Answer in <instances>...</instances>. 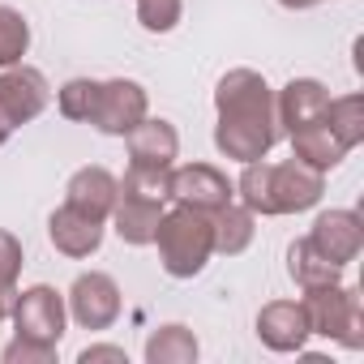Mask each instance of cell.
Listing matches in <instances>:
<instances>
[{
	"label": "cell",
	"mask_w": 364,
	"mask_h": 364,
	"mask_svg": "<svg viewBox=\"0 0 364 364\" xmlns=\"http://www.w3.org/2000/svg\"><path fill=\"white\" fill-rule=\"evenodd\" d=\"M313 249L321 257H330L334 266H347L360 257L364 249V219L355 210H321L313 219V232H309Z\"/></svg>",
	"instance_id": "obj_10"
},
{
	"label": "cell",
	"mask_w": 364,
	"mask_h": 364,
	"mask_svg": "<svg viewBox=\"0 0 364 364\" xmlns=\"http://www.w3.org/2000/svg\"><path fill=\"white\" fill-rule=\"evenodd\" d=\"M48 103H52V86H48L43 69L22 65V60L9 65V69H0V120H5L9 129L31 124Z\"/></svg>",
	"instance_id": "obj_7"
},
{
	"label": "cell",
	"mask_w": 364,
	"mask_h": 364,
	"mask_svg": "<svg viewBox=\"0 0 364 364\" xmlns=\"http://www.w3.org/2000/svg\"><path fill=\"white\" fill-rule=\"evenodd\" d=\"M304 317H309V334L334 338L347 351L364 347V309H360V291L330 283V287H313L304 291Z\"/></svg>",
	"instance_id": "obj_3"
},
{
	"label": "cell",
	"mask_w": 364,
	"mask_h": 364,
	"mask_svg": "<svg viewBox=\"0 0 364 364\" xmlns=\"http://www.w3.org/2000/svg\"><path fill=\"white\" fill-rule=\"evenodd\" d=\"M65 309H69V317H73L82 330H107V326H116L124 300H120V287H116L112 274L86 270V274L73 279V287H69V296H65Z\"/></svg>",
	"instance_id": "obj_6"
},
{
	"label": "cell",
	"mask_w": 364,
	"mask_h": 364,
	"mask_svg": "<svg viewBox=\"0 0 364 364\" xmlns=\"http://www.w3.org/2000/svg\"><path fill=\"white\" fill-rule=\"evenodd\" d=\"M99 86H103V82H95V77H73V82H65V86L56 90V112H60L65 120L90 124V116H95V107H99Z\"/></svg>",
	"instance_id": "obj_23"
},
{
	"label": "cell",
	"mask_w": 364,
	"mask_h": 364,
	"mask_svg": "<svg viewBox=\"0 0 364 364\" xmlns=\"http://www.w3.org/2000/svg\"><path fill=\"white\" fill-rule=\"evenodd\" d=\"M14 330L26 334V338H43V343H60L65 338V321H69V309H65V296L48 283H35L26 291H18L14 300Z\"/></svg>",
	"instance_id": "obj_9"
},
{
	"label": "cell",
	"mask_w": 364,
	"mask_h": 364,
	"mask_svg": "<svg viewBox=\"0 0 364 364\" xmlns=\"http://www.w3.org/2000/svg\"><path fill=\"white\" fill-rule=\"evenodd\" d=\"M180 14H185V0H137V22L150 35H167L180 26Z\"/></svg>",
	"instance_id": "obj_25"
},
{
	"label": "cell",
	"mask_w": 364,
	"mask_h": 364,
	"mask_svg": "<svg viewBox=\"0 0 364 364\" xmlns=\"http://www.w3.org/2000/svg\"><path fill=\"white\" fill-rule=\"evenodd\" d=\"M167 193L176 206H193V210H223L228 202H236V185L228 180V171H219L215 163H185L167 171Z\"/></svg>",
	"instance_id": "obj_5"
},
{
	"label": "cell",
	"mask_w": 364,
	"mask_h": 364,
	"mask_svg": "<svg viewBox=\"0 0 364 364\" xmlns=\"http://www.w3.org/2000/svg\"><path fill=\"white\" fill-rule=\"evenodd\" d=\"M52 360H56V343H43V338L14 334V343L5 347V364H52Z\"/></svg>",
	"instance_id": "obj_26"
},
{
	"label": "cell",
	"mask_w": 364,
	"mask_h": 364,
	"mask_svg": "<svg viewBox=\"0 0 364 364\" xmlns=\"http://www.w3.org/2000/svg\"><path fill=\"white\" fill-rule=\"evenodd\" d=\"M26 266V253H22V240L14 232L0 228V321L14 313V300H18V274Z\"/></svg>",
	"instance_id": "obj_22"
},
{
	"label": "cell",
	"mask_w": 364,
	"mask_h": 364,
	"mask_svg": "<svg viewBox=\"0 0 364 364\" xmlns=\"http://www.w3.org/2000/svg\"><path fill=\"white\" fill-rule=\"evenodd\" d=\"M283 9H291V14H300V9H313V5H321V0H279Z\"/></svg>",
	"instance_id": "obj_28"
},
{
	"label": "cell",
	"mask_w": 364,
	"mask_h": 364,
	"mask_svg": "<svg viewBox=\"0 0 364 364\" xmlns=\"http://www.w3.org/2000/svg\"><path fill=\"white\" fill-rule=\"evenodd\" d=\"M198 334L189 326H159L150 338H146V364H193L198 360Z\"/></svg>",
	"instance_id": "obj_20"
},
{
	"label": "cell",
	"mask_w": 364,
	"mask_h": 364,
	"mask_svg": "<svg viewBox=\"0 0 364 364\" xmlns=\"http://www.w3.org/2000/svg\"><path fill=\"white\" fill-rule=\"evenodd\" d=\"M215 112H219L215 146L223 159L257 163L283 137L279 112H274V90L257 69H228L215 86Z\"/></svg>",
	"instance_id": "obj_1"
},
{
	"label": "cell",
	"mask_w": 364,
	"mask_h": 364,
	"mask_svg": "<svg viewBox=\"0 0 364 364\" xmlns=\"http://www.w3.org/2000/svg\"><path fill=\"white\" fill-rule=\"evenodd\" d=\"M163 210H167V202L120 189V193H116V206H112V228H116V236H120L124 245L146 249V245H154V232H159Z\"/></svg>",
	"instance_id": "obj_13"
},
{
	"label": "cell",
	"mask_w": 364,
	"mask_h": 364,
	"mask_svg": "<svg viewBox=\"0 0 364 364\" xmlns=\"http://www.w3.org/2000/svg\"><path fill=\"white\" fill-rule=\"evenodd\" d=\"M154 249H159V266L171 279H198L206 270V262L215 257V219L193 206L163 210Z\"/></svg>",
	"instance_id": "obj_2"
},
{
	"label": "cell",
	"mask_w": 364,
	"mask_h": 364,
	"mask_svg": "<svg viewBox=\"0 0 364 364\" xmlns=\"http://www.w3.org/2000/svg\"><path fill=\"white\" fill-rule=\"evenodd\" d=\"M9 133H14V129H9L5 120H0V146H5V141H9Z\"/></svg>",
	"instance_id": "obj_29"
},
{
	"label": "cell",
	"mask_w": 364,
	"mask_h": 364,
	"mask_svg": "<svg viewBox=\"0 0 364 364\" xmlns=\"http://www.w3.org/2000/svg\"><path fill=\"white\" fill-rule=\"evenodd\" d=\"M321 193H326V171H313L300 159L270 163V171H266L270 215H304L321 202Z\"/></svg>",
	"instance_id": "obj_4"
},
{
	"label": "cell",
	"mask_w": 364,
	"mask_h": 364,
	"mask_svg": "<svg viewBox=\"0 0 364 364\" xmlns=\"http://www.w3.org/2000/svg\"><path fill=\"white\" fill-rule=\"evenodd\" d=\"M287 141H291V159H300V163L313 167V171H334V167L347 159V146L330 133L326 116H321V120H309V124H300V129H291Z\"/></svg>",
	"instance_id": "obj_17"
},
{
	"label": "cell",
	"mask_w": 364,
	"mask_h": 364,
	"mask_svg": "<svg viewBox=\"0 0 364 364\" xmlns=\"http://www.w3.org/2000/svg\"><path fill=\"white\" fill-rule=\"evenodd\" d=\"M31 52V22L22 18V9L0 5V69L18 65Z\"/></svg>",
	"instance_id": "obj_24"
},
{
	"label": "cell",
	"mask_w": 364,
	"mask_h": 364,
	"mask_svg": "<svg viewBox=\"0 0 364 364\" xmlns=\"http://www.w3.org/2000/svg\"><path fill=\"white\" fill-rule=\"evenodd\" d=\"M150 116V95L141 82L133 77H112L99 86V107L90 116V124L107 137H124L129 129H137Z\"/></svg>",
	"instance_id": "obj_8"
},
{
	"label": "cell",
	"mask_w": 364,
	"mask_h": 364,
	"mask_svg": "<svg viewBox=\"0 0 364 364\" xmlns=\"http://www.w3.org/2000/svg\"><path fill=\"white\" fill-rule=\"evenodd\" d=\"M82 364H99V360H112V364H129V355H124V347H107V343H95V347H82V355H77Z\"/></svg>",
	"instance_id": "obj_27"
},
{
	"label": "cell",
	"mask_w": 364,
	"mask_h": 364,
	"mask_svg": "<svg viewBox=\"0 0 364 364\" xmlns=\"http://www.w3.org/2000/svg\"><path fill=\"white\" fill-rule=\"evenodd\" d=\"M48 240H52L56 253H65V257H73V262L95 257V253L103 249V219H90L86 210H77V206L65 202V206H56L52 219H48Z\"/></svg>",
	"instance_id": "obj_11"
},
{
	"label": "cell",
	"mask_w": 364,
	"mask_h": 364,
	"mask_svg": "<svg viewBox=\"0 0 364 364\" xmlns=\"http://www.w3.org/2000/svg\"><path fill=\"white\" fill-rule=\"evenodd\" d=\"M330 103V90L317 77H291L283 90H274V112H279V129L291 133L309 120H321Z\"/></svg>",
	"instance_id": "obj_16"
},
{
	"label": "cell",
	"mask_w": 364,
	"mask_h": 364,
	"mask_svg": "<svg viewBox=\"0 0 364 364\" xmlns=\"http://www.w3.org/2000/svg\"><path fill=\"white\" fill-rule=\"evenodd\" d=\"M287 274L300 291H313V287H330V283H343V266H334L330 257H321L313 249V240H296L287 249Z\"/></svg>",
	"instance_id": "obj_18"
},
{
	"label": "cell",
	"mask_w": 364,
	"mask_h": 364,
	"mask_svg": "<svg viewBox=\"0 0 364 364\" xmlns=\"http://www.w3.org/2000/svg\"><path fill=\"white\" fill-rule=\"evenodd\" d=\"M326 124H330V133H334L347 150H355V146L364 141V99H360V95H338V99H330V103H326Z\"/></svg>",
	"instance_id": "obj_21"
},
{
	"label": "cell",
	"mask_w": 364,
	"mask_h": 364,
	"mask_svg": "<svg viewBox=\"0 0 364 364\" xmlns=\"http://www.w3.org/2000/svg\"><path fill=\"white\" fill-rule=\"evenodd\" d=\"M124 141H129V163H133V167L167 171V167H176V159H180V133H176V124L163 120V116H146L137 129L124 133Z\"/></svg>",
	"instance_id": "obj_12"
},
{
	"label": "cell",
	"mask_w": 364,
	"mask_h": 364,
	"mask_svg": "<svg viewBox=\"0 0 364 364\" xmlns=\"http://www.w3.org/2000/svg\"><path fill=\"white\" fill-rule=\"evenodd\" d=\"M210 219H215V253H223V257L245 253L253 245V236H257V215L249 206H240V202H228Z\"/></svg>",
	"instance_id": "obj_19"
},
{
	"label": "cell",
	"mask_w": 364,
	"mask_h": 364,
	"mask_svg": "<svg viewBox=\"0 0 364 364\" xmlns=\"http://www.w3.org/2000/svg\"><path fill=\"white\" fill-rule=\"evenodd\" d=\"M257 338L270 347V351H304L309 343V317H304V304L300 300H270L262 304L257 313Z\"/></svg>",
	"instance_id": "obj_14"
},
{
	"label": "cell",
	"mask_w": 364,
	"mask_h": 364,
	"mask_svg": "<svg viewBox=\"0 0 364 364\" xmlns=\"http://www.w3.org/2000/svg\"><path fill=\"white\" fill-rule=\"evenodd\" d=\"M116 193H120V180L107 171V167H77L69 176V185H65V202L86 210L90 219H112V206H116Z\"/></svg>",
	"instance_id": "obj_15"
}]
</instances>
